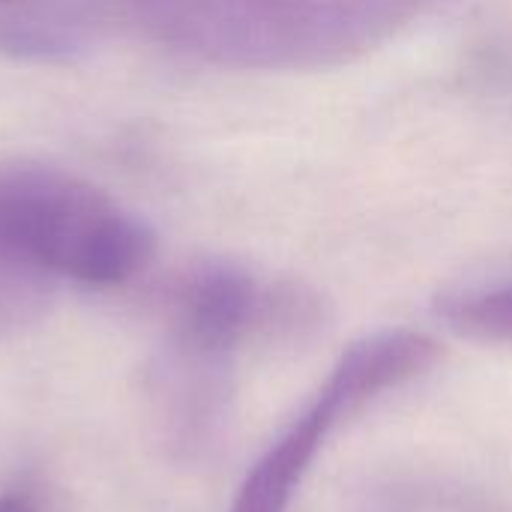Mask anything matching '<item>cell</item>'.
<instances>
[{
    "label": "cell",
    "mask_w": 512,
    "mask_h": 512,
    "mask_svg": "<svg viewBox=\"0 0 512 512\" xmlns=\"http://www.w3.org/2000/svg\"><path fill=\"white\" fill-rule=\"evenodd\" d=\"M372 512H504L492 498L447 480H390L372 492Z\"/></svg>",
    "instance_id": "cell-7"
},
{
    "label": "cell",
    "mask_w": 512,
    "mask_h": 512,
    "mask_svg": "<svg viewBox=\"0 0 512 512\" xmlns=\"http://www.w3.org/2000/svg\"><path fill=\"white\" fill-rule=\"evenodd\" d=\"M54 276L0 231V339L30 330L51 303Z\"/></svg>",
    "instance_id": "cell-6"
},
{
    "label": "cell",
    "mask_w": 512,
    "mask_h": 512,
    "mask_svg": "<svg viewBox=\"0 0 512 512\" xmlns=\"http://www.w3.org/2000/svg\"><path fill=\"white\" fill-rule=\"evenodd\" d=\"M0 512H42V507L30 495L9 492V495H0Z\"/></svg>",
    "instance_id": "cell-9"
},
{
    "label": "cell",
    "mask_w": 512,
    "mask_h": 512,
    "mask_svg": "<svg viewBox=\"0 0 512 512\" xmlns=\"http://www.w3.org/2000/svg\"><path fill=\"white\" fill-rule=\"evenodd\" d=\"M441 360L432 336L396 327L357 339L330 369L315 399L261 453L243 477L228 512H288L297 486L339 420L387 390L405 387Z\"/></svg>",
    "instance_id": "cell-3"
},
{
    "label": "cell",
    "mask_w": 512,
    "mask_h": 512,
    "mask_svg": "<svg viewBox=\"0 0 512 512\" xmlns=\"http://www.w3.org/2000/svg\"><path fill=\"white\" fill-rule=\"evenodd\" d=\"M93 48V24L66 6H21L0 15V54L18 63L69 66Z\"/></svg>",
    "instance_id": "cell-5"
},
{
    "label": "cell",
    "mask_w": 512,
    "mask_h": 512,
    "mask_svg": "<svg viewBox=\"0 0 512 512\" xmlns=\"http://www.w3.org/2000/svg\"><path fill=\"white\" fill-rule=\"evenodd\" d=\"M0 231L48 276L84 285H120L156 255V234L141 216L48 165L0 168Z\"/></svg>",
    "instance_id": "cell-2"
},
{
    "label": "cell",
    "mask_w": 512,
    "mask_h": 512,
    "mask_svg": "<svg viewBox=\"0 0 512 512\" xmlns=\"http://www.w3.org/2000/svg\"><path fill=\"white\" fill-rule=\"evenodd\" d=\"M438 315L450 330L477 342H512V282L444 297Z\"/></svg>",
    "instance_id": "cell-8"
},
{
    "label": "cell",
    "mask_w": 512,
    "mask_h": 512,
    "mask_svg": "<svg viewBox=\"0 0 512 512\" xmlns=\"http://www.w3.org/2000/svg\"><path fill=\"white\" fill-rule=\"evenodd\" d=\"M129 24L183 57L309 72L366 57L438 0H120Z\"/></svg>",
    "instance_id": "cell-1"
},
{
    "label": "cell",
    "mask_w": 512,
    "mask_h": 512,
    "mask_svg": "<svg viewBox=\"0 0 512 512\" xmlns=\"http://www.w3.org/2000/svg\"><path fill=\"white\" fill-rule=\"evenodd\" d=\"M318 321V297L300 288H264L228 261L192 267L171 291L168 339L183 366L219 372L258 330L297 333Z\"/></svg>",
    "instance_id": "cell-4"
}]
</instances>
